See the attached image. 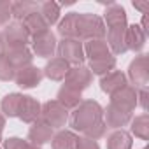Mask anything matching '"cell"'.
<instances>
[{"instance_id":"cell-34","label":"cell","mask_w":149,"mask_h":149,"mask_svg":"<svg viewBox=\"0 0 149 149\" xmlns=\"http://www.w3.org/2000/svg\"><path fill=\"white\" fill-rule=\"evenodd\" d=\"M76 149H100V146H98L97 140L88 139V137H83V139H77Z\"/></svg>"},{"instance_id":"cell-25","label":"cell","mask_w":149,"mask_h":149,"mask_svg":"<svg viewBox=\"0 0 149 149\" xmlns=\"http://www.w3.org/2000/svg\"><path fill=\"white\" fill-rule=\"evenodd\" d=\"M39 11V6L35 2H28V0H18L11 6V16H14L19 23L32 13Z\"/></svg>"},{"instance_id":"cell-40","label":"cell","mask_w":149,"mask_h":149,"mask_svg":"<svg viewBox=\"0 0 149 149\" xmlns=\"http://www.w3.org/2000/svg\"><path fill=\"white\" fill-rule=\"evenodd\" d=\"M144 149H147V147H144Z\"/></svg>"},{"instance_id":"cell-6","label":"cell","mask_w":149,"mask_h":149,"mask_svg":"<svg viewBox=\"0 0 149 149\" xmlns=\"http://www.w3.org/2000/svg\"><path fill=\"white\" fill-rule=\"evenodd\" d=\"M56 51H58V58L65 60L68 65H81L84 61V47H83V42L81 40H74V39H63L58 46H56Z\"/></svg>"},{"instance_id":"cell-2","label":"cell","mask_w":149,"mask_h":149,"mask_svg":"<svg viewBox=\"0 0 149 149\" xmlns=\"http://www.w3.org/2000/svg\"><path fill=\"white\" fill-rule=\"evenodd\" d=\"M104 118V109L95 100H83L70 116V126L77 132H84L90 126L100 123Z\"/></svg>"},{"instance_id":"cell-10","label":"cell","mask_w":149,"mask_h":149,"mask_svg":"<svg viewBox=\"0 0 149 149\" xmlns=\"http://www.w3.org/2000/svg\"><path fill=\"white\" fill-rule=\"evenodd\" d=\"M32 47L33 53L40 58H49L56 51V37L51 30H46L44 33L37 35L32 39Z\"/></svg>"},{"instance_id":"cell-24","label":"cell","mask_w":149,"mask_h":149,"mask_svg":"<svg viewBox=\"0 0 149 149\" xmlns=\"http://www.w3.org/2000/svg\"><path fill=\"white\" fill-rule=\"evenodd\" d=\"M58 102L68 111V109H76L83 100H81V93L76 90H70L67 86H61L58 91Z\"/></svg>"},{"instance_id":"cell-9","label":"cell","mask_w":149,"mask_h":149,"mask_svg":"<svg viewBox=\"0 0 149 149\" xmlns=\"http://www.w3.org/2000/svg\"><path fill=\"white\" fill-rule=\"evenodd\" d=\"M44 77V74L40 68L33 67V65H28V67H23V68H18L16 74H14V81L19 88H35L40 84Z\"/></svg>"},{"instance_id":"cell-19","label":"cell","mask_w":149,"mask_h":149,"mask_svg":"<svg viewBox=\"0 0 149 149\" xmlns=\"http://www.w3.org/2000/svg\"><path fill=\"white\" fill-rule=\"evenodd\" d=\"M21 23H23L25 30L28 32L30 39H33V37H37V35H40V33H44L46 30H49L47 23L44 21V18L40 16V13H39V11H35V13L28 14Z\"/></svg>"},{"instance_id":"cell-31","label":"cell","mask_w":149,"mask_h":149,"mask_svg":"<svg viewBox=\"0 0 149 149\" xmlns=\"http://www.w3.org/2000/svg\"><path fill=\"white\" fill-rule=\"evenodd\" d=\"M4 149H40L39 146H33L32 142H26L18 137H11L4 140Z\"/></svg>"},{"instance_id":"cell-21","label":"cell","mask_w":149,"mask_h":149,"mask_svg":"<svg viewBox=\"0 0 149 149\" xmlns=\"http://www.w3.org/2000/svg\"><path fill=\"white\" fill-rule=\"evenodd\" d=\"M77 14L79 13H70L67 14L60 25H58V33L63 39H74V40H79L77 37Z\"/></svg>"},{"instance_id":"cell-20","label":"cell","mask_w":149,"mask_h":149,"mask_svg":"<svg viewBox=\"0 0 149 149\" xmlns=\"http://www.w3.org/2000/svg\"><path fill=\"white\" fill-rule=\"evenodd\" d=\"M68 68H70V65L65 60L53 58L51 61H47V65H46V68H44L42 74H44L46 77H49L51 81H63L65 76H67V72H68Z\"/></svg>"},{"instance_id":"cell-4","label":"cell","mask_w":149,"mask_h":149,"mask_svg":"<svg viewBox=\"0 0 149 149\" xmlns=\"http://www.w3.org/2000/svg\"><path fill=\"white\" fill-rule=\"evenodd\" d=\"M40 121H44L47 126L54 128H61L65 126L67 119H68V111L58 102V100H49L40 107Z\"/></svg>"},{"instance_id":"cell-12","label":"cell","mask_w":149,"mask_h":149,"mask_svg":"<svg viewBox=\"0 0 149 149\" xmlns=\"http://www.w3.org/2000/svg\"><path fill=\"white\" fill-rule=\"evenodd\" d=\"M111 104L123 111L133 112V109L137 107V90L133 86H125L123 90H119L111 97Z\"/></svg>"},{"instance_id":"cell-11","label":"cell","mask_w":149,"mask_h":149,"mask_svg":"<svg viewBox=\"0 0 149 149\" xmlns=\"http://www.w3.org/2000/svg\"><path fill=\"white\" fill-rule=\"evenodd\" d=\"M125 86H128V81H126V76L121 70H112V72L105 74V76H102V79H100L102 91L111 95V97L114 93H118L119 90H123Z\"/></svg>"},{"instance_id":"cell-1","label":"cell","mask_w":149,"mask_h":149,"mask_svg":"<svg viewBox=\"0 0 149 149\" xmlns=\"http://www.w3.org/2000/svg\"><path fill=\"white\" fill-rule=\"evenodd\" d=\"M105 16V33H107V46L111 49V53L114 54H123L126 51L125 46V32H126V11L123 9V6L119 4H109V7L104 13Z\"/></svg>"},{"instance_id":"cell-15","label":"cell","mask_w":149,"mask_h":149,"mask_svg":"<svg viewBox=\"0 0 149 149\" xmlns=\"http://www.w3.org/2000/svg\"><path fill=\"white\" fill-rule=\"evenodd\" d=\"M105 125L107 128H121V126H126L130 121H132V112L128 111H123L112 104H109V107L105 109Z\"/></svg>"},{"instance_id":"cell-30","label":"cell","mask_w":149,"mask_h":149,"mask_svg":"<svg viewBox=\"0 0 149 149\" xmlns=\"http://www.w3.org/2000/svg\"><path fill=\"white\" fill-rule=\"evenodd\" d=\"M14 74H16V68L6 58V54H0V81H13Z\"/></svg>"},{"instance_id":"cell-14","label":"cell","mask_w":149,"mask_h":149,"mask_svg":"<svg viewBox=\"0 0 149 149\" xmlns=\"http://www.w3.org/2000/svg\"><path fill=\"white\" fill-rule=\"evenodd\" d=\"M83 47H84V56H88L90 61H98V60H105V58L112 56V53L104 39L86 40V44Z\"/></svg>"},{"instance_id":"cell-37","label":"cell","mask_w":149,"mask_h":149,"mask_svg":"<svg viewBox=\"0 0 149 149\" xmlns=\"http://www.w3.org/2000/svg\"><path fill=\"white\" fill-rule=\"evenodd\" d=\"M6 40H4V35H2V32H0V54H6Z\"/></svg>"},{"instance_id":"cell-22","label":"cell","mask_w":149,"mask_h":149,"mask_svg":"<svg viewBox=\"0 0 149 149\" xmlns=\"http://www.w3.org/2000/svg\"><path fill=\"white\" fill-rule=\"evenodd\" d=\"M77 135L70 132V130H60L56 135H53V149H76V144H77Z\"/></svg>"},{"instance_id":"cell-32","label":"cell","mask_w":149,"mask_h":149,"mask_svg":"<svg viewBox=\"0 0 149 149\" xmlns=\"http://www.w3.org/2000/svg\"><path fill=\"white\" fill-rule=\"evenodd\" d=\"M105 132H107V125H105L104 121H100V123H97V125L90 126L88 130H84L86 137H88V139H93V140H98V139H102V137L105 135Z\"/></svg>"},{"instance_id":"cell-5","label":"cell","mask_w":149,"mask_h":149,"mask_svg":"<svg viewBox=\"0 0 149 149\" xmlns=\"http://www.w3.org/2000/svg\"><path fill=\"white\" fill-rule=\"evenodd\" d=\"M147 61H149L147 54H140L130 63L128 77H130L135 90L137 88L139 90H147V84H149V65H147Z\"/></svg>"},{"instance_id":"cell-18","label":"cell","mask_w":149,"mask_h":149,"mask_svg":"<svg viewBox=\"0 0 149 149\" xmlns=\"http://www.w3.org/2000/svg\"><path fill=\"white\" fill-rule=\"evenodd\" d=\"M28 139L33 146H40L46 144L53 139V128L47 126L44 121L37 119L35 123H32V128L28 130Z\"/></svg>"},{"instance_id":"cell-26","label":"cell","mask_w":149,"mask_h":149,"mask_svg":"<svg viewBox=\"0 0 149 149\" xmlns=\"http://www.w3.org/2000/svg\"><path fill=\"white\" fill-rule=\"evenodd\" d=\"M21 98H23L21 93H9L7 97H4L2 104H0L2 112L6 116H9V118L18 116V111H19V105H21Z\"/></svg>"},{"instance_id":"cell-28","label":"cell","mask_w":149,"mask_h":149,"mask_svg":"<svg viewBox=\"0 0 149 149\" xmlns=\"http://www.w3.org/2000/svg\"><path fill=\"white\" fill-rule=\"evenodd\" d=\"M39 13L44 18V21L47 23V26H51L60 18V4H56V2H44L39 7Z\"/></svg>"},{"instance_id":"cell-38","label":"cell","mask_w":149,"mask_h":149,"mask_svg":"<svg viewBox=\"0 0 149 149\" xmlns=\"http://www.w3.org/2000/svg\"><path fill=\"white\" fill-rule=\"evenodd\" d=\"M4 126H6V116L0 112V135H2V130H4Z\"/></svg>"},{"instance_id":"cell-7","label":"cell","mask_w":149,"mask_h":149,"mask_svg":"<svg viewBox=\"0 0 149 149\" xmlns=\"http://www.w3.org/2000/svg\"><path fill=\"white\" fill-rule=\"evenodd\" d=\"M91 79H93V74L90 72V68L84 67V65H77V67L68 68L67 76H65V79H63V81H65L63 86L83 93V90H86V88L91 84Z\"/></svg>"},{"instance_id":"cell-8","label":"cell","mask_w":149,"mask_h":149,"mask_svg":"<svg viewBox=\"0 0 149 149\" xmlns=\"http://www.w3.org/2000/svg\"><path fill=\"white\" fill-rule=\"evenodd\" d=\"M2 35H4V40H6V47H7V49L23 47V46H26V44L30 42V35H28V32L25 30L23 23H19V21L9 23V25L4 28Z\"/></svg>"},{"instance_id":"cell-17","label":"cell","mask_w":149,"mask_h":149,"mask_svg":"<svg viewBox=\"0 0 149 149\" xmlns=\"http://www.w3.org/2000/svg\"><path fill=\"white\" fill-rule=\"evenodd\" d=\"M6 58L11 61V65L18 70V68H23V67H28L32 65V51L23 46V47H13V49H6Z\"/></svg>"},{"instance_id":"cell-27","label":"cell","mask_w":149,"mask_h":149,"mask_svg":"<svg viewBox=\"0 0 149 149\" xmlns=\"http://www.w3.org/2000/svg\"><path fill=\"white\" fill-rule=\"evenodd\" d=\"M132 133L142 140L149 139V116H147V112L135 116V119H132Z\"/></svg>"},{"instance_id":"cell-39","label":"cell","mask_w":149,"mask_h":149,"mask_svg":"<svg viewBox=\"0 0 149 149\" xmlns=\"http://www.w3.org/2000/svg\"><path fill=\"white\" fill-rule=\"evenodd\" d=\"M0 140H2V137H0Z\"/></svg>"},{"instance_id":"cell-36","label":"cell","mask_w":149,"mask_h":149,"mask_svg":"<svg viewBox=\"0 0 149 149\" xmlns=\"http://www.w3.org/2000/svg\"><path fill=\"white\" fill-rule=\"evenodd\" d=\"M133 7H135V9H139L142 14L149 13V2H133Z\"/></svg>"},{"instance_id":"cell-13","label":"cell","mask_w":149,"mask_h":149,"mask_svg":"<svg viewBox=\"0 0 149 149\" xmlns=\"http://www.w3.org/2000/svg\"><path fill=\"white\" fill-rule=\"evenodd\" d=\"M40 107H42V105H40L33 97L23 95L21 105H19V111H18V118H19L23 123H35V121L40 118Z\"/></svg>"},{"instance_id":"cell-33","label":"cell","mask_w":149,"mask_h":149,"mask_svg":"<svg viewBox=\"0 0 149 149\" xmlns=\"http://www.w3.org/2000/svg\"><path fill=\"white\" fill-rule=\"evenodd\" d=\"M11 6L13 2L7 0H0V25H6L11 18Z\"/></svg>"},{"instance_id":"cell-23","label":"cell","mask_w":149,"mask_h":149,"mask_svg":"<svg viewBox=\"0 0 149 149\" xmlns=\"http://www.w3.org/2000/svg\"><path fill=\"white\" fill-rule=\"evenodd\" d=\"M107 149H132V135L123 128L112 132L107 137Z\"/></svg>"},{"instance_id":"cell-16","label":"cell","mask_w":149,"mask_h":149,"mask_svg":"<svg viewBox=\"0 0 149 149\" xmlns=\"http://www.w3.org/2000/svg\"><path fill=\"white\" fill-rule=\"evenodd\" d=\"M146 39L147 35L142 32V28L139 25H130L126 26V32H125V46H126V51H140L146 44Z\"/></svg>"},{"instance_id":"cell-3","label":"cell","mask_w":149,"mask_h":149,"mask_svg":"<svg viewBox=\"0 0 149 149\" xmlns=\"http://www.w3.org/2000/svg\"><path fill=\"white\" fill-rule=\"evenodd\" d=\"M77 37L79 40H93L105 37V25L97 14H77Z\"/></svg>"},{"instance_id":"cell-35","label":"cell","mask_w":149,"mask_h":149,"mask_svg":"<svg viewBox=\"0 0 149 149\" xmlns=\"http://www.w3.org/2000/svg\"><path fill=\"white\" fill-rule=\"evenodd\" d=\"M140 100V105L144 109V112L147 111V90H139L137 91V102Z\"/></svg>"},{"instance_id":"cell-29","label":"cell","mask_w":149,"mask_h":149,"mask_svg":"<svg viewBox=\"0 0 149 149\" xmlns=\"http://www.w3.org/2000/svg\"><path fill=\"white\" fill-rule=\"evenodd\" d=\"M116 67V58H105V60H98V61H90V72L91 74H98V76H105V74L112 72Z\"/></svg>"}]
</instances>
